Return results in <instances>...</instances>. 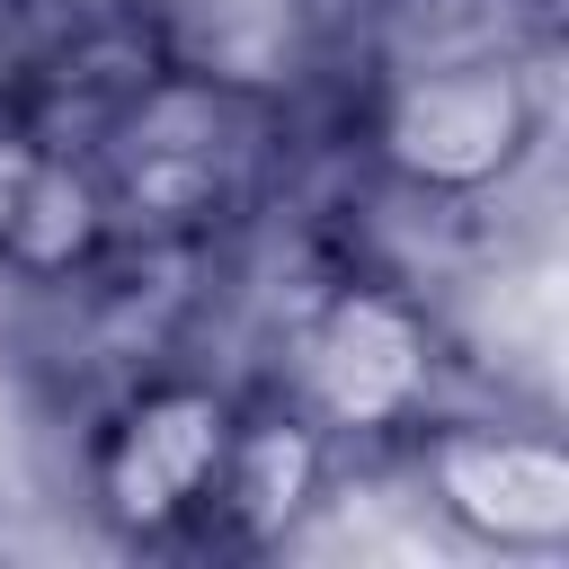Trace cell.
<instances>
[{
	"instance_id": "cell-1",
	"label": "cell",
	"mask_w": 569,
	"mask_h": 569,
	"mask_svg": "<svg viewBox=\"0 0 569 569\" xmlns=\"http://www.w3.org/2000/svg\"><path fill=\"white\" fill-rule=\"evenodd\" d=\"M373 142H382V160L409 187H427V196H480V187H498L525 160V142H533V89L507 62L409 71L382 98Z\"/></svg>"
},
{
	"instance_id": "cell-2",
	"label": "cell",
	"mask_w": 569,
	"mask_h": 569,
	"mask_svg": "<svg viewBox=\"0 0 569 569\" xmlns=\"http://www.w3.org/2000/svg\"><path fill=\"white\" fill-rule=\"evenodd\" d=\"M427 373H436V347H427V320L382 293V284H347L320 302V320L302 329L293 347V382H302V409L320 427H347V436H382L400 427L418 400H427Z\"/></svg>"
},
{
	"instance_id": "cell-3",
	"label": "cell",
	"mask_w": 569,
	"mask_h": 569,
	"mask_svg": "<svg viewBox=\"0 0 569 569\" xmlns=\"http://www.w3.org/2000/svg\"><path fill=\"white\" fill-rule=\"evenodd\" d=\"M222 445H231V400L222 391H204V382H151L98 436V507L124 533H178L213 498Z\"/></svg>"
},
{
	"instance_id": "cell-4",
	"label": "cell",
	"mask_w": 569,
	"mask_h": 569,
	"mask_svg": "<svg viewBox=\"0 0 569 569\" xmlns=\"http://www.w3.org/2000/svg\"><path fill=\"white\" fill-rule=\"evenodd\" d=\"M427 480H436V507L498 551H560L569 542V453L551 436L445 427L427 445Z\"/></svg>"
},
{
	"instance_id": "cell-5",
	"label": "cell",
	"mask_w": 569,
	"mask_h": 569,
	"mask_svg": "<svg viewBox=\"0 0 569 569\" xmlns=\"http://www.w3.org/2000/svg\"><path fill=\"white\" fill-rule=\"evenodd\" d=\"M222 133H231V98L204 89V80H169L151 107L124 116L116 133V169H124V196L142 213H213L222 196Z\"/></svg>"
},
{
	"instance_id": "cell-6",
	"label": "cell",
	"mask_w": 569,
	"mask_h": 569,
	"mask_svg": "<svg viewBox=\"0 0 569 569\" xmlns=\"http://www.w3.org/2000/svg\"><path fill=\"white\" fill-rule=\"evenodd\" d=\"M320 0H178L169 9V53L187 80L222 98H267L302 71Z\"/></svg>"
},
{
	"instance_id": "cell-7",
	"label": "cell",
	"mask_w": 569,
	"mask_h": 569,
	"mask_svg": "<svg viewBox=\"0 0 569 569\" xmlns=\"http://www.w3.org/2000/svg\"><path fill=\"white\" fill-rule=\"evenodd\" d=\"M107 231V196L80 160L44 142H0V258L27 276H71Z\"/></svg>"
},
{
	"instance_id": "cell-8",
	"label": "cell",
	"mask_w": 569,
	"mask_h": 569,
	"mask_svg": "<svg viewBox=\"0 0 569 569\" xmlns=\"http://www.w3.org/2000/svg\"><path fill=\"white\" fill-rule=\"evenodd\" d=\"M320 489V436L311 418H231V445H222V471H213V516L240 533V542H284V525L311 507Z\"/></svg>"
}]
</instances>
